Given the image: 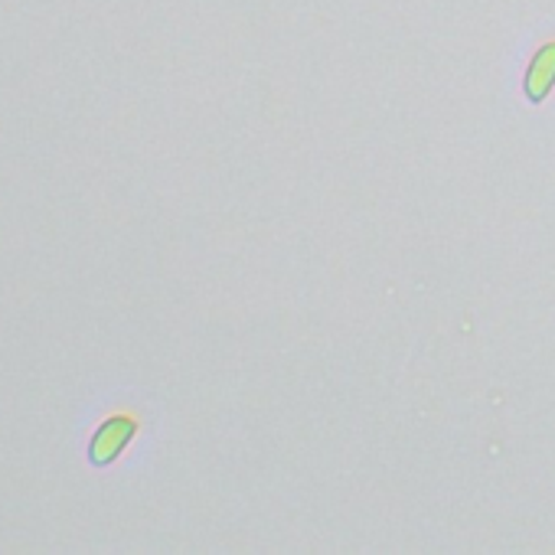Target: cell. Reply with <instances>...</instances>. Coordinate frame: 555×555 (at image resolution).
<instances>
[{
    "label": "cell",
    "instance_id": "cell-2",
    "mask_svg": "<svg viewBox=\"0 0 555 555\" xmlns=\"http://www.w3.org/2000/svg\"><path fill=\"white\" fill-rule=\"evenodd\" d=\"M552 86H555V43H545L529 60V69H526V99L529 102H542L552 92Z\"/></svg>",
    "mask_w": 555,
    "mask_h": 555
},
{
    "label": "cell",
    "instance_id": "cell-1",
    "mask_svg": "<svg viewBox=\"0 0 555 555\" xmlns=\"http://www.w3.org/2000/svg\"><path fill=\"white\" fill-rule=\"evenodd\" d=\"M138 435V422L128 415H112L108 422L99 425V431L92 435L89 444V461L95 467H108L112 461H118V454L131 444V438Z\"/></svg>",
    "mask_w": 555,
    "mask_h": 555
}]
</instances>
